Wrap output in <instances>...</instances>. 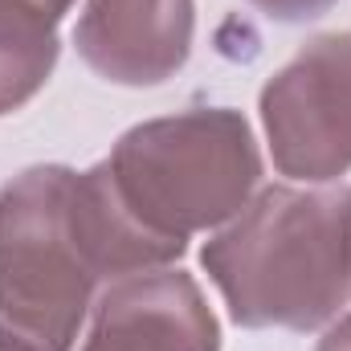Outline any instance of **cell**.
Listing matches in <instances>:
<instances>
[{"instance_id": "1", "label": "cell", "mask_w": 351, "mask_h": 351, "mask_svg": "<svg viewBox=\"0 0 351 351\" xmlns=\"http://www.w3.org/2000/svg\"><path fill=\"white\" fill-rule=\"evenodd\" d=\"M184 250L127 213L106 164L25 168L0 188V335L70 351L102 286L164 269Z\"/></svg>"}, {"instance_id": "2", "label": "cell", "mask_w": 351, "mask_h": 351, "mask_svg": "<svg viewBox=\"0 0 351 351\" xmlns=\"http://www.w3.org/2000/svg\"><path fill=\"white\" fill-rule=\"evenodd\" d=\"M200 265L245 331H319L351 298V188L269 184L204 241Z\"/></svg>"}, {"instance_id": "3", "label": "cell", "mask_w": 351, "mask_h": 351, "mask_svg": "<svg viewBox=\"0 0 351 351\" xmlns=\"http://www.w3.org/2000/svg\"><path fill=\"white\" fill-rule=\"evenodd\" d=\"M127 213L156 237L184 241L229 225L262 184L254 127L233 106H192L135 123L102 160Z\"/></svg>"}, {"instance_id": "4", "label": "cell", "mask_w": 351, "mask_h": 351, "mask_svg": "<svg viewBox=\"0 0 351 351\" xmlns=\"http://www.w3.org/2000/svg\"><path fill=\"white\" fill-rule=\"evenodd\" d=\"M274 168L298 184H339L351 172V29L294 49L258 94Z\"/></svg>"}, {"instance_id": "5", "label": "cell", "mask_w": 351, "mask_h": 351, "mask_svg": "<svg viewBox=\"0 0 351 351\" xmlns=\"http://www.w3.org/2000/svg\"><path fill=\"white\" fill-rule=\"evenodd\" d=\"M78 351H221V323L184 269H143L110 282Z\"/></svg>"}, {"instance_id": "6", "label": "cell", "mask_w": 351, "mask_h": 351, "mask_svg": "<svg viewBox=\"0 0 351 351\" xmlns=\"http://www.w3.org/2000/svg\"><path fill=\"white\" fill-rule=\"evenodd\" d=\"M196 0H86L74 49L114 86L147 90L176 78L192 58Z\"/></svg>"}, {"instance_id": "7", "label": "cell", "mask_w": 351, "mask_h": 351, "mask_svg": "<svg viewBox=\"0 0 351 351\" xmlns=\"http://www.w3.org/2000/svg\"><path fill=\"white\" fill-rule=\"evenodd\" d=\"M62 58L58 25L0 0V114L33 102Z\"/></svg>"}, {"instance_id": "8", "label": "cell", "mask_w": 351, "mask_h": 351, "mask_svg": "<svg viewBox=\"0 0 351 351\" xmlns=\"http://www.w3.org/2000/svg\"><path fill=\"white\" fill-rule=\"evenodd\" d=\"M245 4L258 8L269 21H278V25H306V21L327 16L339 0H245Z\"/></svg>"}, {"instance_id": "9", "label": "cell", "mask_w": 351, "mask_h": 351, "mask_svg": "<svg viewBox=\"0 0 351 351\" xmlns=\"http://www.w3.org/2000/svg\"><path fill=\"white\" fill-rule=\"evenodd\" d=\"M315 351H351V311L327 323V331H323V339L315 343Z\"/></svg>"}, {"instance_id": "10", "label": "cell", "mask_w": 351, "mask_h": 351, "mask_svg": "<svg viewBox=\"0 0 351 351\" xmlns=\"http://www.w3.org/2000/svg\"><path fill=\"white\" fill-rule=\"evenodd\" d=\"M4 4H16V8H25V12L45 16L49 25H58V21L70 12V4H74V0H4Z\"/></svg>"}, {"instance_id": "11", "label": "cell", "mask_w": 351, "mask_h": 351, "mask_svg": "<svg viewBox=\"0 0 351 351\" xmlns=\"http://www.w3.org/2000/svg\"><path fill=\"white\" fill-rule=\"evenodd\" d=\"M0 351H37V348H29V343H21V339H8V335H0Z\"/></svg>"}]
</instances>
